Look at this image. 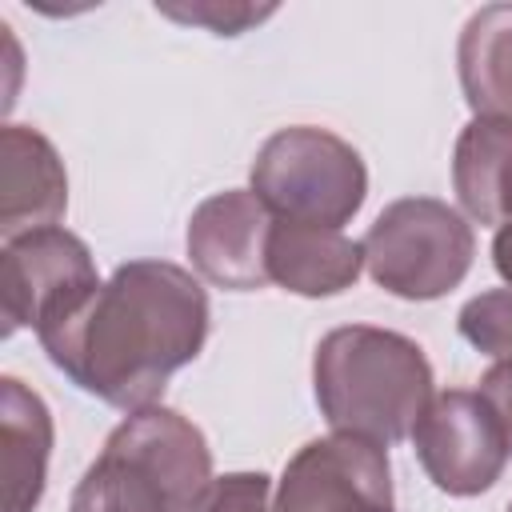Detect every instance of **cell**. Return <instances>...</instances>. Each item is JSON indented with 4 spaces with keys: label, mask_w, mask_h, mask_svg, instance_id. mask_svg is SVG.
<instances>
[{
    "label": "cell",
    "mask_w": 512,
    "mask_h": 512,
    "mask_svg": "<svg viewBox=\"0 0 512 512\" xmlns=\"http://www.w3.org/2000/svg\"><path fill=\"white\" fill-rule=\"evenodd\" d=\"M48 360L88 396L140 412L208 340V292L168 260L120 264L88 300L36 332Z\"/></svg>",
    "instance_id": "1"
},
{
    "label": "cell",
    "mask_w": 512,
    "mask_h": 512,
    "mask_svg": "<svg viewBox=\"0 0 512 512\" xmlns=\"http://www.w3.org/2000/svg\"><path fill=\"white\" fill-rule=\"evenodd\" d=\"M312 388L332 432L372 444L412 440L416 420L432 404V364L424 348L392 328H332L312 356Z\"/></svg>",
    "instance_id": "2"
},
{
    "label": "cell",
    "mask_w": 512,
    "mask_h": 512,
    "mask_svg": "<svg viewBox=\"0 0 512 512\" xmlns=\"http://www.w3.org/2000/svg\"><path fill=\"white\" fill-rule=\"evenodd\" d=\"M212 448L176 408L128 412L80 476L68 512H196L212 488Z\"/></svg>",
    "instance_id": "3"
},
{
    "label": "cell",
    "mask_w": 512,
    "mask_h": 512,
    "mask_svg": "<svg viewBox=\"0 0 512 512\" xmlns=\"http://www.w3.org/2000/svg\"><path fill=\"white\" fill-rule=\"evenodd\" d=\"M252 192L272 220L344 228L368 196V168L344 136L316 124H292L260 144Z\"/></svg>",
    "instance_id": "4"
},
{
    "label": "cell",
    "mask_w": 512,
    "mask_h": 512,
    "mask_svg": "<svg viewBox=\"0 0 512 512\" xmlns=\"http://www.w3.org/2000/svg\"><path fill=\"white\" fill-rule=\"evenodd\" d=\"M360 244L372 280L400 300H436L452 292L476 256L472 224L436 196L392 200Z\"/></svg>",
    "instance_id": "5"
},
{
    "label": "cell",
    "mask_w": 512,
    "mask_h": 512,
    "mask_svg": "<svg viewBox=\"0 0 512 512\" xmlns=\"http://www.w3.org/2000/svg\"><path fill=\"white\" fill-rule=\"evenodd\" d=\"M96 288H100L96 260L76 232L52 224L4 240L0 252L4 332H20V328L44 332L60 316H68L80 300H88Z\"/></svg>",
    "instance_id": "6"
},
{
    "label": "cell",
    "mask_w": 512,
    "mask_h": 512,
    "mask_svg": "<svg viewBox=\"0 0 512 512\" xmlns=\"http://www.w3.org/2000/svg\"><path fill=\"white\" fill-rule=\"evenodd\" d=\"M416 456L428 480L448 496L488 492L508 464V436L480 392H436L412 428Z\"/></svg>",
    "instance_id": "7"
},
{
    "label": "cell",
    "mask_w": 512,
    "mask_h": 512,
    "mask_svg": "<svg viewBox=\"0 0 512 512\" xmlns=\"http://www.w3.org/2000/svg\"><path fill=\"white\" fill-rule=\"evenodd\" d=\"M272 512H396L384 444L348 432L308 440L284 464Z\"/></svg>",
    "instance_id": "8"
},
{
    "label": "cell",
    "mask_w": 512,
    "mask_h": 512,
    "mask_svg": "<svg viewBox=\"0 0 512 512\" xmlns=\"http://www.w3.org/2000/svg\"><path fill=\"white\" fill-rule=\"evenodd\" d=\"M268 232L272 212L256 200V192L228 188L196 204L184 240L192 268L208 284L228 292H252L268 284Z\"/></svg>",
    "instance_id": "9"
},
{
    "label": "cell",
    "mask_w": 512,
    "mask_h": 512,
    "mask_svg": "<svg viewBox=\"0 0 512 512\" xmlns=\"http://www.w3.org/2000/svg\"><path fill=\"white\" fill-rule=\"evenodd\" d=\"M68 208V172L52 140L28 124L0 132V232L4 240L52 228Z\"/></svg>",
    "instance_id": "10"
},
{
    "label": "cell",
    "mask_w": 512,
    "mask_h": 512,
    "mask_svg": "<svg viewBox=\"0 0 512 512\" xmlns=\"http://www.w3.org/2000/svg\"><path fill=\"white\" fill-rule=\"evenodd\" d=\"M364 272V244L344 228H308L272 220L268 232V284L296 296H336Z\"/></svg>",
    "instance_id": "11"
},
{
    "label": "cell",
    "mask_w": 512,
    "mask_h": 512,
    "mask_svg": "<svg viewBox=\"0 0 512 512\" xmlns=\"http://www.w3.org/2000/svg\"><path fill=\"white\" fill-rule=\"evenodd\" d=\"M52 412L16 376L0 380V480L4 512H32L48 484Z\"/></svg>",
    "instance_id": "12"
},
{
    "label": "cell",
    "mask_w": 512,
    "mask_h": 512,
    "mask_svg": "<svg viewBox=\"0 0 512 512\" xmlns=\"http://www.w3.org/2000/svg\"><path fill=\"white\" fill-rule=\"evenodd\" d=\"M452 188L468 220L504 224L512 216V124L472 116L452 148Z\"/></svg>",
    "instance_id": "13"
},
{
    "label": "cell",
    "mask_w": 512,
    "mask_h": 512,
    "mask_svg": "<svg viewBox=\"0 0 512 512\" xmlns=\"http://www.w3.org/2000/svg\"><path fill=\"white\" fill-rule=\"evenodd\" d=\"M456 64L468 108L512 124V4H484L468 16Z\"/></svg>",
    "instance_id": "14"
},
{
    "label": "cell",
    "mask_w": 512,
    "mask_h": 512,
    "mask_svg": "<svg viewBox=\"0 0 512 512\" xmlns=\"http://www.w3.org/2000/svg\"><path fill=\"white\" fill-rule=\"evenodd\" d=\"M456 324H460V336L476 352L512 360V288H492V292L472 296L460 308Z\"/></svg>",
    "instance_id": "15"
},
{
    "label": "cell",
    "mask_w": 512,
    "mask_h": 512,
    "mask_svg": "<svg viewBox=\"0 0 512 512\" xmlns=\"http://www.w3.org/2000/svg\"><path fill=\"white\" fill-rule=\"evenodd\" d=\"M272 480L264 472H228L216 476L196 512H272Z\"/></svg>",
    "instance_id": "16"
},
{
    "label": "cell",
    "mask_w": 512,
    "mask_h": 512,
    "mask_svg": "<svg viewBox=\"0 0 512 512\" xmlns=\"http://www.w3.org/2000/svg\"><path fill=\"white\" fill-rule=\"evenodd\" d=\"M156 12L184 20V24H204L216 36H240L248 24H260L264 16H272L276 8H252V4H192V8H176V4H160Z\"/></svg>",
    "instance_id": "17"
},
{
    "label": "cell",
    "mask_w": 512,
    "mask_h": 512,
    "mask_svg": "<svg viewBox=\"0 0 512 512\" xmlns=\"http://www.w3.org/2000/svg\"><path fill=\"white\" fill-rule=\"evenodd\" d=\"M480 396L496 412V420H500V428L508 436V448H512V360H496L480 376Z\"/></svg>",
    "instance_id": "18"
},
{
    "label": "cell",
    "mask_w": 512,
    "mask_h": 512,
    "mask_svg": "<svg viewBox=\"0 0 512 512\" xmlns=\"http://www.w3.org/2000/svg\"><path fill=\"white\" fill-rule=\"evenodd\" d=\"M492 264H496V272L504 276V284L512 288V216L496 228V236H492Z\"/></svg>",
    "instance_id": "19"
},
{
    "label": "cell",
    "mask_w": 512,
    "mask_h": 512,
    "mask_svg": "<svg viewBox=\"0 0 512 512\" xmlns=\"http://www.w3.org/2000/svg\"><path fill=\"white\" fill-rule=\"evenodd\" d=\"M508 512H512V504H508Z\"/></svg>",
    "instance_id": "20"
}]
</instances>
